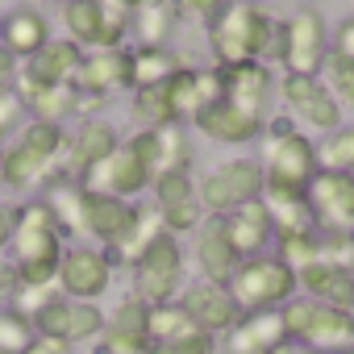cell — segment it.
Wrapping results in <instances>:
<instances>
[{"mask_svg":"<svg viewBox=\"0 0 354 354\" xmlns=\"http://www.w3.org/2000/svg\"><path fill=\"white\" fill-rule=\"evenodd\" d=\"M13 279L17 288H55L59 279V259H63V230L50 217L42 201H30L17 209L13 225ZM59 292V288H55Z\"/></svg>","mask_w":354,"mask_h":354,"instance_id":"1","label":"cell"},{"mask_svg":"<svg viewBox=\"0 0 354 354\" xmlns=\"http://www.w3.org/2000/svg\"><path fill=\"white\" fill-rule=\"evenodd\" d=\"M209 46L217 55V67L250 63V59L263 63V55H271V50L279 55V26L254 0H230L209 21Z\"/></svg>","mask_w":354,"mask_h":354,"instance_id":"2","label":"cell"},{"mask_svg":"<svg viewBox=\"0 0 354 354\" xmlns=\"http://www.w3.org/2000/svg\"><path fill=\"white\" fill-rule=\"evenodd\" d=\"M88 192H104L117 201H129L154 184V129H142L133 138H121V146L80 180Z\"/></svg>","mask_w":354,"mask_h":354,"instance_id":"3","label":"cell"},{"mask_svg":"<svg viewBox=\"0 0 354 354\" xmlns=\"http://www.w3.org/2000/svg\"><path fill=\"white\" fill-rule=\"evenodd\" d=\"M230 296L238 300L242 313H271V308H283L300 288H296V271L279 259V254H254V259H242L234 279L225 283Z\"/></svg>","mask_w":354,"mask_h":354,"instance_id":"4","label":"cell"},{"mask_svg":"<svg viewBox=\"0 0 354 354\" xmlns=\"http://www.w3.org/2000/svg\"><path fill=\"white\" fill-rule=\"evenodd\" d=\"M279 313H283V329L292 342H304L321 354H342L354 346V313L346 308H329L308 296H292Z\"/></svg>","mask_w":354,"mask_h":354,"instance_id":"5","label":"cell"},{"mask_svg":"<svg viewBox=\"0 0 354 354\" xmlns=\"http://www.w3.org/2000/svg\"><path fill=\"white\" fill-rule=\"evenodd\" d=\"M259 167L267 175V184H283V188H308L317 167V142L292 125H275L263 133L259 142Z\"/></svg>","mask_w":354,"mask_h":354,"instance_id":"6","label":"cell"},{"mask_svg":"<svg viewBox=\"0 0 354 354\" xmlns=\"http://www.w3.org/2000/svg\"><path fill=\"white\" fill-rule=\"evenodd\" d=\"M129 275H133V296L146 300V304H171L184 288V246L180 238L171 234H158L133 263H129Z\"/></svg>","mask_w":354,"mask_h":354,"instance_id":"7","label":"cell"},{"mask_svg":"<svg viewBox=\"0 0 354 354\" xmlns=\"http://www.w3.org/2000/svg\"><path fill=\"white\" fill-rule=\"evenodd\" d=\"M263 184H267V175H263L259 158H230V162L213 167L205 180L196 184V201H201V209L225 217L238 205L259 201L263 196Z\"/></svg>","mask_w":354,"mask_h":354,"instance_id":"8","label":"cell"},{"mask_svg":"<svg viewBox=\"0 0 354 354\" xmlns=\"http://www.w3.org/2000/svg\"><path fill=\"white\" fill-rule=\"evenodd\" d=\"M329 55V26L317 9H296L279 26V63L288 75H317Z\"/></svg>","mask_w":354,"mask_h":354,"instance_id":"9","label":"cell"},{"mask_svg":"<svg viewBox=\"0 0 354 354\" xmlns=\"http://www.w3.org/2000/svg\"><path fill=\"white\" fill-rule=\"evenodd\" d=\"M34 333L42 337H55L63 346H80V342H96L104 333V308L100 304H88V300H67V296H55L46 300L34 317H30Z\"/></svg>","mask_w":354,"mask_h":354,"instance_id":"10","label":"cell"},{"mask_svg":"<svg viewBox=\"0 0 354 354\" xmlns=\"http://www.w3.org/2000/svg\"><path fill=\"white\" fill-rule=\"evenodd\" d=\"M113 283V254L104 246H63L59 259V296L67 300H88L96 304Z\"/></svg>","mask_w":354,"mask_h":354,"instance_id":"11","label":"cell"},{"mask_svg":"<svg viewBox=\"0 0 354 354\" xmlns=\"http://www.w3.org/2000/svg\"><path fill=\"white\" fill-rule=\"evenodd\" d=\"M63 26L80 50H121L133 30L125 17H109L96 0H63Z\"/></svg>","mask_w":354,"mask_h":354,"instance_id":"12","label":"cell"},{"mask_svg":"<svg viewBox=\"0 0 354 354\" xmlns=\"http://www.w3.org/2000/svg\"><path fill=\"white\" fill-rule=\"evenodd\" d=\"M308 205L317 230L354 234V175L350 171H317L308 184Z\"/></svg>","mask_w":354,"mask_h":354,"instance_id":"13","label":"cell"},{"mask_svg":"<svg viewBox=\"0 0 354 354\" xmlns=\"http://www.w3.org/2000/svg\"><path fill=\"white\" fill-rule=\"evenodd\" d=\"M138 213H142V205H133V201H117V196L84 188V238H96L109 254L133 234Z\"/></svg>","mask_w":354,"mask_h":354,"instance_id":"14","label":"cell"},{"mask_svg":"<svg viewBox=\"0 0 354 354\" xmlns=\"http://www.w3.org/2000/svg\"><path fill=\"white\" fill-rule=\"evenodd\" d=\"M221 71V100H230L238 113L246 117H259L267 121V104H271V67L250 59V63H230V67H217Z\"/></svg>","mask_w":354,"mask_h":354,"instance_id":"15","label":"cell"},{"mask_svg":"<svg viewBox=\"0 0 354 354\" xmlns=\"http://www.w3.org/2000/svg\"><path fill=\"white\" fill-rule=\"evenodd\" d=\"M279 92H283L288 109H292L304 125H313V129H321V133H333V129L342 125V104L329 96V88L321 84V75H288V71H283Z\"/></svg>","mask_w":354,"mask_h":354,"instance_id":"16","label":"cell"},{"mask_svg":"<svg viewBox=\"0 0 354 354\" xmlns=\"http://www.w3.org/2000/svg\"><path fill=\"white\" fill-rule=\"evenodd\" d=\"M175 304H180L205 333H230L234 325H238V317H242V308H238V300L230 296V288H221V283H205V279H196V283H188L180 296H175Z\"/></svg>","mask_w":354,"mask_h":354,"instance_id":"17","label":"cell"},{"mask_svg":"<svg viewBox=\"0 0 354 354\" xmlns=\"http://www.w3.org/2000/svg\"><path fill=\"white\" fill-rule=\"evenodd\" d=\"M84 50L71 38H50L34 59H26V67H17V80L38 84V88H75Z\"/></svg>","mask_w":354,"mask_h":354,"instance_id":"18","label":"cell"},{"mask_svg":"<svg viewBox=\"0 0 354 354\" xmlns=\"http://www.w3.org/2000/svg\"><path fill=\"white\" fill-rule=\"evenodd\" d=\"M117 146H121V129L113 121H104V117L80 121V129L67 138V180H84Z\"/></svg>","mask_w":354,"mask_h":354,"instance_id":"19","label":"cell"},{"mask_svg":"<svg viewBox=\"0 0 354 354\" xmlns=\"http://www.w3.org/2000/svg\"><path fill=\"white\" fill-rule=\"evenodd\" d=\"M283 337H288V329H283V313L279 308H271V313H242L238 325L230 333H221V350L225 354H271Z\"/></svg>","mask_w":354,"mask_h":354,"instance_id":"20","label":"cell"},{"mask_svg":"<svg viewBox=\"0 0 354 354\" xmlns=\"http://www.w3.org/2000/svg\"><path fill=\"white\" fill-rule=\"evenodd\" d=\"M263 209H267V217H271V234H275V238L317 230V217H313V205H308V188L263 184Z\"/></svg>","mask_w":354,"mask_h":354,"instance_id":"21","label":"cell"},{"mask_svg":"<svg viewBox=\"0 0 354 354\" xmlns=\"http://www.w3.org/2000/svg\"><path fill=\"white\" fill-rule=\"evenodd\" d=\"M217 221H221V230H225L230 246L238 250V259L267 254V242L275 238V234H271V217H267V209H263V196H259V201L238 205L234 213H225V217H217Z\"/></svg>","mask_w":354,"mask_h":354,"instance_id":"22","label":"cell"},{"mask_svg":"<svg viewBox=\"0 0 354 354\" xmlns=\"http://www.w3.org/2000/svg\"><path fill=\"white\" fill-rule=\"evenodd\" d=\"M192 125H196L205 138H213V142H225V146L254 142V138H263V133H267V121L238 113L230 100H213V104H205V109L192 117Z\"/></svg>","mask_w":354,"mask_h":354,"instance_id":"23","label":"cell"},{"mask_svg":"<svg viewBox=\"0 0 354 354\" xmlns=\"http://www.w3.org/2000/svg\"><path fill=\"white\" fill-rule=\"evenodd\" d=\"M50 42V17L42 13V9H30V5H21V9H13L9 17H0V46H5L13 59H34L42 46Z\"/></svg>","mask_w":354,"mask_h":354,"instance_id":"24","label":"cell"},{"mask_svg":"<svg viewBox=\"0 0 354 354\" xmlns=\"http://www.w3.org/2000/svg\"><path fill=\"white\" fill-rule=\"evenodd\" d=\"M296 288H300L308 300H317V304L354 313V271H346V267L313 263V267L296 271Z\"/></svg>","mask_w":354,"mask_h":354,"instance_id":"25","label":"cell"},{"mask_svg":"<svg viewBox=\"0 0 354 354\" xmlns=\"http://www.w3.org/2000/svg\"><path fill=\"white\" fill-rule=\"evenodd\" d=\"M80 92H96V96H113L117 88H129V50H84L80 75H75Z\"/></svg>","mask_w":354,"mask_h":354,"instance_id":"26","label":"cell"},{"mask_svg":"<svg viewBox=\"0 0 354 354\" xmlns=\"http://www.w3.org/2000/svg\"><path fill=\"white\" fill-rule=\"evenodd\" d=\"M238 263H242V259H238V250L230 246L221 221H209V225L201 230V238H196V267H201V279L225 288V283L234 279Z\"/></svg>","mask_w":354,"mask_h":354,"instance_id":"27","label":"cell"},{"mask_svg":"<svg viewBox=\"0 0 354 354\" xmlns=\"http://www.w3.org/2000/svg\"><path fill=\"white\" fill-rule=\"evenodd\" d=\"M184 67V59L175 55V50H167L162 42L158 46H138V50H129V88L138 92V88H158V84H167L175 71Z\"/></svg>","mask_w":354,"mask_h":354,"instance_id":"28","label":"cell"},{"mask_svg":"<svg viewBox=\"0 0 354 354\" xmlns=\"http://www.w3.org/2000/svg\"><path fill=\"white\" fill-rule=\"evenodd\" d=\"M46 167H50V158H42L34 146H26L17 138L5 150V158H0V188H30L46 175Z\"/></svg>","mask_w":354,"mask_h":354,"instance_id":"29","label":"cell"},{"mask_svg":"<svg viewBox=\"0 0 354 354\" xmlns=\"http://www.w3.org/2000/svg\"><path fill=\"white\" fill-rule=\"evenodd\" d=\"M46 209H50V217L59 221V230L63 234H84V184L80 180H55L50 188H46V201H42Z\"/></svg>","mask_w":354,"mask_h":354,"instance_id":"30","label":"cell"},{"mask_svg":"<svg viewBox=\"0 0 354 354\" xmlns=\"http://www.w3.org/2000/svg\"><path fill=\"white\" fill-rule=\"evenodd\" d=\"M104 333L125 337V342H150V304L129 292V296L117 300V308L104 317Z\"/></svg>","mask_w":354,"mask_h":354,"instance_id":"31","label":"cell"},{"mask_svg":"<svg viewBox=\"0 0 354 354\" xmlns=\"http://www.w3.org/2000/svg\"><path fill=\"white\" fill-rule=\"evenodd\" d=\"M201 325L180 308V304H150V346H171V342H184L192 337Z\"/></svg>","mask_w":354,"mask_h":354,"instance_id":"32","label":"cell"},{"mask_svg":"<svg viewBox=\"0 0 354 354\" xmlns=\"http://www.w3.org/2000/svg\"><path fill=\"white\" fill-rule=\"evenodd\" d=\"M192 167V142L184 125H162L154 129V175L158 171H188Z\"/></svg>","mask_w":354,"mask_h":354,"instance_id":"33","label":"cell"},{"mask_svg":"<svg viewBox=\"0 0 354 354\" xmlns=\"http://www.w3.org/2000/svg\"><path fill=\"white\" fill-rule=\"evenodd\" d=\"M162 92H167V100H171V113H175V121H192L201 109H205V100H201V80H196V67H180L167 84H162Z\"/></svg>","mask_w":354,"mask_h":354,"instance_id":"34","label":"cell"},{"mask_svg":"<svg viewBox=\"0 0 354 354\" xmlns=\"http://www.w3.org/2000/svg\"><path fill=\"white\" fill-rule=\"evenodd\" d=\"M317 167L321 171H350L354 175V125H337L317 142Z\"/></svg>","mask_w":354,"mask_h":354,"instance_id":"35","label":"cell"},{"mask_svg":"<svg viewBox=\"0 0 354 354\" xmlns=\"http://www.w3.org/2000/svg\"><path fill=\"white\" fill-rule=\"evenodd\" d=\"M133 117H138L146 129L180 125V121H175V113H171V100H167L162 84H158V88H138V92H133Z\"/></svg>","mask_w":354,"mask_h":354,"instance_id":"36","label":"cell"},{"mask_svg":"<svg viewBox=\"0 0 354 354\" xmlns=\"http://www.w3.org/2000/svg\"><path fill=\"white\" fill-rule=\"evenodd\" d=\"M321 84L329 88V96L346 109V104H354V59H342V55H325V63H321Z\"/></svg>","mask_w":354,"mask_h":354,"instance_id":"37","label":"cell"},{"mask_svg":"<svg viewBox=\"0 0 354 354\" xmlns=\"http://www.w3.org/2000/svg\"><path fill=\"white\" fill-rule=\"evenodd\" d=\"M150 188H154V209L196 201V180H192V171H158Z\"/></svg>","mask_w":354,"mask_h":354,"instance_id":"38","label":"cell"},{"mask_svg":"<svg viewBox=\"0 0 354 354\" xmlns=\"http://www.w3.org/2000/svg\"><path fill=\"white\" fill-rule=\"evenodd\" d=\"M17 138H21L26 146H34V150H38L42 158H50V162L67 150V129L55 125V121H26Z\"/></svg>","mask_w":354,"mask_h":354,"instance_id":"39","label":"cell"},{"mask_svg":"<svg viewBox=\"0 0 354 354\" xmlns=\"http://www.w3.org/2000/svg\"><path fill=\"white\" fill-rule=\"evenodd\" d=\"M279 242V259L292 267V271H304L321 259V230H308V234H288V238H275Z\"/></svg>","mask_w":354,"mask_h":354,"instance_id":"40","label":"cell"},{"mask_svg":"<svg viewBox=\"0 0 354 354\" xmlns=\"http://www.w3.org/2000/svg\"><path fill=\"white\" fill-rule=\"evenodd\" d=\"M30 342H34L30 317H21L13 304H5L0 308V354H26Z\"/></svg>","mask_w":354,"mask_h":354,"instance_id":"41","label":"cell"},{"mask_svg":"<svg viewBox=\"0 0 354 354\" xmlns=\"http://www.w3.org/2000/svg\"><path fill=\"white\" fill-rule=\"evenodd\" d=\"M158 213H162V225H167V234H171V238H175V234H192V230H201V221H205L201 201L167 205V209H158Z\"/></svg>","mask_w":354,"mask_h":354,"instance_id":"42","label":"cell"},{"mask_svg":"<svg viewBox=\"0 0 354 354\" xmlns=\"http://www.w3.org/2000/svg\"><path fill=\"white\" fill-rule=\"evenodd\" d=\"M317 263H333V267L354 271V234H329V230H321V259Z\"/></svg>","mask_w":354,"mask_h":354,"instance_id":"43","label":"cell"},{"mask_svg":"<svg viewBox=\"0 0 354 354\" xmlns=\"http://www.w3.org/2000/svg\"><path fill=\"white\" fill-rule=\"evenodd\" d=\"M26 104H21V96L9 88V92H0V133H13V129H21L26 125Z\"/></svg>","mask_w":354,"mask_h":354,"instance_id":"44","label":"cell"},{"mask_svg":"<svg viewBox=\"0 0 354 354\" xmlns=\"http://www.w3.org/2000/svg\"><path fill=\"white\" fill-rule=\"evenodd\" d=\"M329 50L342 59H354V17H342L337 30H329Z\"/></svg>","mask_w":354,"mask_h":354,"instance_id":"45","label":"cell"},{"mask_svg":"<svg viewBox=\"0 0 354 354\" xmlns=\"http://www.w3.org/2000/svg\"><path fill=\"white\" fill-rule=\"evenodd\" d=\"M96 354H150V342H125V337L100 333L96 337Z\"/></svg>","mask_w":354,"mask_h":354,"instance_id":"46","label":"cell"},{"mask_svg":"<svg viewBox=\"0 0 354 354\" xmlns=\"http://www.w3.org/2000/svg\"><path fill=\"white\" fill-rule=\"evenodd\" d=\"M180 5H184V13H192L196 21H213V17L230 5V0H180Z\"/></svg>","mask_w":354,"mask_h":354,"instance_id":"47","label":"cell"},{"mask_svg":"<svg viewBox=\"0 0 354 354\" xmlns=\"http://www.w3.org/2000/svg\"><path fill=\"white\" fill-rule=\"evenodd\" d=\"M13 225H17V209L13 205H0V254H5L9 242H13Z\"/></svg>","mask_w":354,"mask_h":354,"instance_id":"48","label":"cell"},{"mask_svg":"<svg viewBox=\"0 0 354 354\" xmlns=\"http://www.w3.org/2000/svg\"><path fill=\"white\" fill-rule=\"evenodd\" d=\"M26 354H71V346H63V342H55V337L34 333V342L26 346Z\"/></svg>","mask_w":354,"mask_h":354,"instance_id":"49","label":"cell"},{"mask_svg":"<svg viewBox=\"0 0 354 354\" xmlns=\"http://www.w3.org/2000/svg\"><path fill=\"white\" fill-rule=\"evenodd\" d=\"M13 80H17V59H13L5 46H0V92H9Z\"/></svg>","mask_w":354,"mask_h":354,"instance_id":"50","label":"cell"},{"mask_svg":"<svg viewBox=\"0 0 354 354\" xmlns=\"http://www.w3.org/2000/svg\"><path fill=\"white\" fill-rule=\"evenodd\" d=\"M271 354H321V350H313V346H304V342H292V337H283Z\"/></svg>","mask_w":354,"mask_h":354,"instance_id":"51","label":"cell"},{"mask_svg":"<svg viewBox=\"0 0 354 354\" xmlns=\"http://www.w3.org/2000/svg\"><path fill=\"white\" fill-rule=\"evenodd\" d=\"M13 288H17V279H13V267H9L5 259H0V300H5Z\"/></svg>","mask_w":354,"mask_h":354,"instance_id":"52","label":"cell"},{"mask_svg":"<svg viewBox=\"0 0 354 354\" xmlns=\"http://www.w3.org/2000/svg\"><path fill=\"white\" fill-rule=\"evenodd\" d=\"M342 354H354V346H350V350H342Z\"/></svg>","mask_w":354,"mask_h":354,"instance_id":"53","label":"cell"},{"mask_svg":"<svg viewBox=\"0 0 354 354\" xmlns=\"http://www.w3.org/2000/svg\"><path fill=\"white\" fill-rule=\"evenodd\" d=\"M0 158H5V146H0Z\"/></svg>","mask_w":354,"mask_h":354,"instance_id":"54","label":"cell"}]
</instances>
